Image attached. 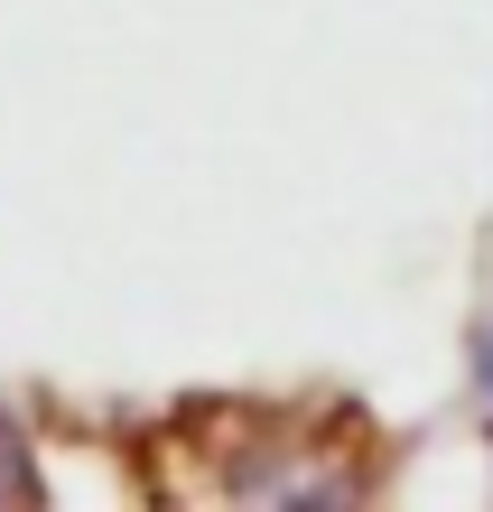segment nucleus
<instances>
[{
	"label": "nucleus",
	"mask_w": 493,
	"mask_h": 512,
	"mask_svg": "<svg viewBox=\"0 0 493 512\" xmlns=\"http://www.w3.org/2000/svg\"><path fill=\"white\" fill-rule=\"evenodd\" d=\"M224 457L196 466L224 503H354L373 494L382 457L363 447V419L345 410H224Z\"/></svg>",
	"instance_id": "f257e3e1"
},
{
	"label": "nucleus",
	"mask_w": 493,
	"mask_h": 512,
	"mask_svg": "<svg viewBox=\"0 0 493 512\" xmlns=\"http://www.w3.org/2000/svg\"><path fill=\"white\" fill-rule=\"evenodd\" d=\"M47 485H38V457H28V438L0 419V503H38Z\"/></svg>",
	"instance_id": "f03ea898"
},
{
	"label": "nucleus",
	"mask_w": 493,
	"mask_h": 512,
	"mask_svg": "<svg viewBox=\"0 0 493 512\" xmlns=\"http://www.w3.org/2000/svg\"><path fill=\"white\" fill-rule=\"evenodd\" d=\"M475 382H484V401H493V336L475 345Z\"/></svg>",
	"instance_id": "7ed1b4c3"
}]
</instances>
